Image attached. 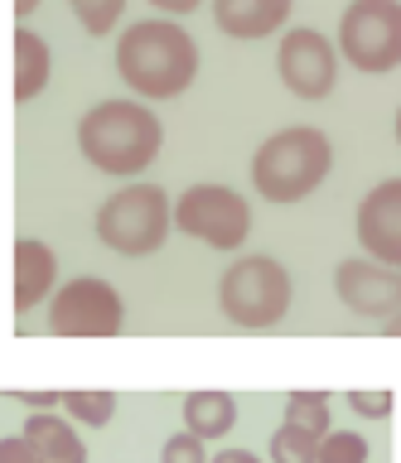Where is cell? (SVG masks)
Returning a JSON list of instances; mask_svg holds the SVG:
<instances>
[{
	"label": "cell",
	"instance_id": "26",
	"mask_svg": "<svg viewBox=\"0 0 401 463\" xmlns=\"http://www.w3.org/2000/svg\"><path fill=\"white\" fill-rule=\"evenodd\" d=\"M155 10L165 14V20H179V14H194L198 5H204V0H150Z\"/></svg>",
	"mask_w": 401,
	"mask_h": 463
},
{
	"label": "cell",
	"instance_id": "5",
	"mask_svg": "<svg viewBox=\"0 0 401 463\" xmlns=\"http://www.w3.org/2000/svg\"><path fill=\"white\" fill-rule=\"evenodd\" d=\"M291 299H295V285H291V270L281 266L276 256H237L233 266L218 275V309L233 328L242 333H266L276 328L285 314H291Z\"/></svg>",
	"mask_w": 401,
	"mask_h": 463
},
{
	"label": "cell",
	"instance_id": "14",
	"mask_svg": "<svg viewBox=\"0 0 401 463\" xmlns=\"http://www.w3.org/2000/svg\"><path fill=\"white\" fill-rule=\"evenodd\" d=\"M20 434L34 444L39 463H88V444L63 411H30Z\"/></svg>",
	"mask_w": 401,
	"mask_h": 463
},
{
	"label": "cell",
	"instance_id": "8",
	"mask_svg": "<svg viewBox=\"0 0 401 463\" xmlns=\"http://www.w3.org/2000/svg\"><path fill=\"white\" fill-rule=\"evenodd\" d=\"M126 328V299L102 275H78L49 295L53 338H117Z\"/></svg>",
	"mask_w": 401,
	"mask_h": 463
},
{
	"label": "cell",
	"instance_id": "19",
	"mask_svg": "<svg viewBox=\"0 0 401 463\" xmlns=\"http://www.w3.org/2000/svg\"><path fill=\"white\" fill-rule=\"evenodd\" d=\"M68 10L78 14V24L88 29L92 39H107L117 20L126 14V0H68Z\"/></svg>",
	"mask_w": 401,
	"mask_h": 463
},
{
	"label": "cell",
	"instance_id": "4",
	"mask_svg": "<svg viewBox=\"0 0 401 463\" xmlns=\"http://www.w3.org/2000/svg\"><path fill=\"white\" fill-rule=\"evenodd\" d=\"M92 232L117 256H131V260L155 256L169 241V232H175V203H169L160 184L131 179L126 188L102 198V208L92 217Z\"/></svg>",
	"mask_w": 401,
	"mask_h": 463
},
{
	"label": "cell",
	"instance_id": "9",
	"mask_svg": "<svg viewBox=\"0 0 401 463\" xmlns=\"http://www.w3.org/2000/svg\"><path fill=\"white\" fill-rule=\"evenodd\" d=\"M276 72H281V82L291 97L324 101L339 87V49L320 34V29L295 24V29H285L281 43H276Z\"/></svg>",
	"mask_w": 401,
	"mask_h": 463
},
{
	"label": "cell",
	"instance_id": "1",
	"mask_svg": "<svg viewBox=\"0 0 401 463\" xmlns=\"http://www.w3.org/2000/svg\"><path fill=\"white\" fill-rule=\"evenodd\" d=\"M165 150V121L140 97H107L78 116V155L97 174L140 179Z\"/></svg>",
	"mask_w": 401,
	"mask_h": 463
},
{
	"label": "cell",
	"instance_id": "15",
	"mask_svg": "<svg viewBox=\"0 0 401 463\" xmlns=\"http://www.w3.org/2000/svg\"><path fill=\"white\" fill-rule=\"evenodd\" d=\"M53 78V53H49V39L34 34L30 24L15 29V101L30 107L34 97H44V87Z\"/></svg>",
	"mask_w": 401,
	"mask_h": 463
},
{
	"label": "cell",
	"instance_id": "17",
	"mask_svg": "<svg viewBox=\"0 0 401 463\" xmlns=\"http://www.w3.org/2000/svg\"><path fill=\"white\" fill-rule=\"evenodd\" d=\"M281 425L324 439V434L334 430V401H329V391H291V396H285V420Z\"/></svg>",
	"mask_w": 401,
	"mask_h": 463
},
{
	"label": "cell",
	"instance_id": "11",
	"mask_svg": "<svg viewBox=\"0 0 401 463\" xmlns=\"http://www.w3.org/2000/svg\"><path fill=\"white\" fill-rule=\"evenodd\" d=\"M353 232L363 241V256L401 270V179H382L358 203Z\"/></svg>",
	"mask_w": 401,
	"mask_h": 463
},
{
	"label": "cell",
	"instance_id": "30",
	"mask_svg": "<svg viewBox=\"0 0 401 463\" xmlns=\"http://www.w3.org/2000/svg\"><path fill=\"white\" fill-rule=\"evenodd\" d=\"M396 145H401V107H396Z\"/></svg>",
	"mask_w": 401,
	"mask_h": 463
},
{
	"label": "cell",
	"instance_id": "13",
	"mask_svg": "<svg viewBox=\"0 0 401 463\" xmlns=\"http://www.w3.org/2000/svg\"><path fill=\"white\" fill-rule=\"evenodd\" d=\"M59 289V256H53L49 241L20 237L15 241V309H34V304H49V295Z\"/></svg>",
	"mask_w": 401,
	"mask_h": 463
},
{
	"label": "cell",
	"instance_id": "25",
	"mask_svg": "<svg viewBox=\"0 0 401 463\" xmlns=\"http://www.w3.org/2000/svg\"><path fill=\"white\" fill-rule=\"evenodd\" d=\"M0 463H39V454L24 434H10V439H0Z\"/></svg>",
	"mask_w": 401,
	"mask_h": 463
},
{
	"label": "cell",
	"instance_id": "6",
	"mask_svg": "<svg viewBox=\"0 0 401 463\" xmlns=\"http://www.w3.org/2000/svg\"><path fill=\"white\" fill-rule=\"evenodd\" d=\"M339 58L363 78H387L401 68V0H348L339 14Z\"/></svg>",
	"mask_w": 401,
	"mask_h": 463
},
{
	"label": "cell",
	"instance_id": "28",
	"mask_svg": "<svg viewBox=\"0 0 401 463\" xmlns=\"http://www.w3.org/2000/svg\"><path fill=\"white\" fill-rule=\"evenodd\" d=\"M39 5H44V0H15V20L24 24V20H30V14H34Z\"/></svg>",
	"mask_w": 401,
	"mask_h": 463
},
{
	"label": "cell",
	"instance_id": "29",
	"mask_svg": "<svg viewBox=\"0 0 401 463\" xmlns=\"http://www.w3.org/2000/svg\"><path fill=\"white\" fill-rule=\"evenodd\" d=\"M382 328H387V338H401V314H392V318H382Z\"/></svg>",
	"mask_w": 401,
	"mask_h": 463
},
{
	"label": "cell",
	"instance_id": "12",
	"mask_svg": "<svg viewBox=\"0 0 401 463\" xmlns=\"http://www.w3.org/2000/svg\"><path fill=\"white\" fill-rule=\"evenodd\" d=\"M213 5V24L223 29L227 39H271L291 24L295 0H208Z\"/></svg>",
	"mask_w": 401,
	"mask_h": 463
},
{
	"label": "cell",
	"instance_id": "7",
	"mask_svg": "<svg viewBox=\"0 0 401 463\" xmlns=\"http://www.w3.org/2000/svg\"><path fill=\"white\" fill-rule=\"evenodd\" d=\"M175 232L213 251H242L252 237V203L227 184H189L175 198Z\"/></svg>",
	"mask_w": 401,
	"mask_h": 463
},
{
	"label": "cell",
	"instance_id": "22",
	"mask_svg": "<svg viewBox=\"0 0 401 463\" xmlns=\"http://www.w3.org/2000/svg\"><path fill=\"white\" fill-rule=\"evenodd\" d=\"M392 405H396V396H392L387 386H377V391L353 386V391H348V411L363 415V420H387V415H392Z\"/></svg>",
	"mask_w": 401,
	"mask_h": 463
},
{
	"label": "cell",
	"instance_id": "21",
	"mask_svg": "<svg viewBox=\"0 0 401 463\" xmlns=\"http://www.w3.org/2000/svg\"><path fill=\"white\" fill-rule=\"evenodd\" d=\"M320 458V439L305 430H291L281 425L276 434H271V463H314Z\"/></svg>",
	"mask_w": 401,
	"mask_h": 463
},
{
	"label": "cell",
	"instance_id": "24",
	"mask_svg": "<svg viewBox=\"0 0 401 463\" xmlns=\"http://www.w3.org/2000/svg\"><path fill=\"white\" fill-rule=\"evenodd\" d=\"M24 411H63V391H49V386H39V391H10Z\"/></svg>",
	"mask_w": 401,
	"mask_h": 463
},
{
	"label": "cell",
	"instance_id": "2",
	"mask_svg": "<svg viewBox=\"0 0 401 463\" xmlns=\"http://www.w3.org/2000/svg\"><path fill=\"white\" fill-rule=\"evenodd\" d=\"M117 78L140 101H175L198 78V43L179 20H136L117 39Z\"/></svg>",
	"mask_w": 401,
	"mask_h": 463
},
{
	"label": "cell",
	"instance_id": "16",
	"mask_svg": "<svg viewBox=\"0 0 401 463\" xmlns=\"http://www.w3.org/2000/svg\"><path fill=\"white\" fill-rule=\"evenodd\" d=\"M237 425V401L233 391H218V386H204V391H189L184 396V430L198 434V439H223L233 434Z\"/></svg>",
	"mask_w": 401,
	"mask_h": 463
},
{
	"label": "cell",
	"instance_id": "10",
	"mask_svg": "<svg viewBox=\"0 0 401 463\" xmlns=\"http://www.w3.org/2000/svg\"><path fill=\"white\" fill-rule=\"evenodd\" d=\"M334 295L358 318H392L401 314V270L372 256H348L334 266Z\"/></svg>",
	"mask_w": 401,
	"mask_h": 463
},
{
	"label": "cell",
	"instance_id": "3",
	"mask_svg": "<svg viewBox=\"0 0 401 463\" xmlns=\"http://www.w3.org/2000/svg\"><path fill=\"white\" fill-rule=\"evenodd\" d=\"M334 169V140L320 126H285L252 155V188L276 208L305 203Z\"/></svg>",
	"mask_w": 401,
	"mask_h": 463
},
{
	"label": "cell",
	"instance_id": "23",
	"mask_svg": "<svg viewBox=\"0 0 401 463\" xmlns=\"http://www.w3.org/2000/svg\"><path fill=\"white\" fill-rule=\"evenodd\" d=\"M160 463H208V449H204V439H198V434L179 430V434H169V439H165Z\"/></svg>",
	"mask_w": 401,
	"mask_h": 463
},
{
	"label": "cell",
	"instance_id": "18",
	"mask_svg": "<svg viewBox=\"0 0 401 463\" xmlns=\"http://www.w3.org/2000/svg\"><path fill=\"white\" fill-rule=\"evenodd\" d=\"M63 415L73 425H88V430H107L111 415H117V391L107 386H78V391H63Z\"/></svg>",
	"mask_w": 401,
	"mask_h": 463
},
{
	"label": "cell",
	"instance_id": "27",
	"mask_svg": "<svg viewBox=\"0 0 401 463\" xmlns=\"http://www.w3.org/2000/svg\"><path fill=\"white\" fill-rule=\"evenodd\" d=\"M208 463H266V458L252 454V449H223V454H213Z\"/></svg>",
	"mask_w": 401,
	"mask_h": 463
},
{
	"label": "cell",
	"instance_id": "20",
	"mask_svg": "<svg viewBox=\"0 0 401 463\" xmlns=\"http://www.w3.org/2000/svg\"><path fill=\"white\" fill-rule=\"evenodd\" d=\"M368 458H372V444L358 430H329L320 439V458L314 463H368Z\"/></svg>",
	"mask_w": 401,
	"mask_h": 463
}]
</instances>
